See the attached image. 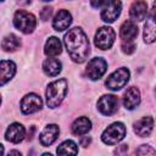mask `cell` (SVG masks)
<instances>
[{"mask_svg":"<svg viewBox=\"0 0 156 156\" xmlns=\"http://www.w3.org/2000/svg\"><path fill=\"white\" fill-rule=\"evenodd\" d=\"M115 38H116V34H115L112 28H110V27H101V28L98 29L94 40H95V45L99 49L107 50L115 43Z\"/></svg>","mask_w":156,"mask_h":156,"instance_id":"8992f818","label":"cell"},{"mask_svg":"<svg viewBox=\"0 0 156 156\" xmlns=\"http://www.w3.org/2000/svg\"><path fill=\"white\" fill-rule=\"evenodd\" d=\"M41 1H51V0H41Z\"/></svg>","mask_w":156,"mask_h":156,"instance_id":"1f68e13d","label":"cell"},{"mask_svg":"<svg viewBox=\"0 0 156 156\" xmlns=\"http://www.w3.org/2000/svg\"><path fill=\"white\" fill-rule=\"evenodd\" d=\"M138 35V27L133 21H126L119 29V37L123 40H133Z\"/></svg>","mask_w":156,"mask_h":156,"instance_id":"ac0fdd59","label":"cell"},{"mask_svg":"<svg viewBox=\"0 0 156 156\" xmlns=\"http://www.w3.org/2000/svg\"><path fill=\"white\" fill-rule=\"evenodd\" d=\"M18 2H20V4H22V5H27V4H29V2H30V0H18Z\"/></svg>","mask_w":156,"mask_h":156,"instance_id":"f546056e","label":"cell"},{"mask_svg":"<svg viewBox=\"0 0 156 156\" xmlns=\"http://www.w3.org/2000/svg\"><path fill=\"white\" fill-rule=\"evenodd\" d=\"M43 71L50 77H55L61 72V62L56 58H48L43 63Z\"/></svg>","mask_w":156,"mask_h":156,"instance_id":"7402d4cb","label":"cell"},{"mask_svg":"<svg viewBox=\"0 0 156 156\" xmlns=\"http://www.w3.org/2000/svg\"><path fill=\"white\" fill-rule=\"evenodd\" d=\"M155 95H156V88H155Z\"/></svg>","mask_w":156,"mask_h":156,"instance_id":"d6a6232c","label":"cell"},{"mask_svg":"<svg viewBox=\"0 0 156 156\" xmlns=\"http://www.w3.org/2000/svg\"><path fill=\"white\" fill-rule=\"evenodd\" d=\"M67 93V82L66 79H58L48 85L46 89V104L49 107H57L65 99Z\"/></svg>","mask_w":156,"mask_h":156,"instance_id":"7a4b0ae2","label":"cell"},{"mask_svg":"<svg viewBox=\"0 0 156 156\" xmlns=\"http://www.w3.org/2000/svg\"><path fill=\"white\" fill-rule=\"evenodd\" d=\"M152 128H154V119L150 116H145L134 123V132L136 135L141 138L150 135Z\"/></svg>","mask_w":156,"mask_h":156,"instance_id":"7c38bea8","label":"cell"},{"mask_svg":"<svg viewBox=\"0 0 156 156\" xmlns=\"http://www.w3.org/2000/svg\"><path fill=\"white\" fill-rule=\"evenodd\" d=\"M89 143H90V138L89 136H84V138L80 139V145L84 146V147H87L89 145Z\"/></svg>","mask_w":156,"mask_h":156,"instance_id":"f1b7e54d","label":"cell"},{"mask_svg":"<svg viewBox=\"0 0 156 156\" xmlns=\"http://www.w3.org/2000/svg\"><path fill=\"white\" fill-rule=\"evenodd\" d=\"M136 155H156V150H154L151 146L149 145H141L136 151Z\"/></svg>","mask_w":156,"mask_h":156,"instance_id":"d4e9b609","label":"cell"},{"mask_svg":"<svg viewBox=\"0 0 156 156\" xmlns=\"http://www.w3.org/2000/svg\"><path fill=\"white\" fill-rule=\"evenodd\" d=\"M43 106V101L40 99L39 95L37 94H27L22 101H21V111L24 113V115H30V113H34L37 111H39Z\"/></svg>","mask_w":156,"mask_h":156,"instance_id":"9c48e42d","label":"cell"},{"mask_svg":"<svg viewBox=\"0 0 156 156\" xmlns=\"http://www.w3.org/2000/svg\"><path fill=\"white\" fill-rule=\"evenodd\" d=\"M98 110L105 115L111 116L118 110V99L115 95H104L98 101Z\"/></svg>","mask_w":156,"mask_h":156,"instance_id":"30bf717a","label":"cell"},{"mask_svg":"<svg viewBox=\"0 0 156 156\" xmlns=\"http://www.w3.org/2000/svg\"><path fill=\"white\" fill-rule=\"evenodd\" d=\"M124 135H126L124 124L121 122H116V123H112L111 126H108L104 130L101 139L107 145H115V144L119 143L124 138Z\"/></svg>","mask_w":156,"mask_h":156,"instance_id":"277c9868","label":"cell"},{"mask_svg":"<svg viewBox=\"0 0 156 156\" xmlns=\"http://www.w3.org/2000/svg\"><path fill=\"white\" fill-rule=\"evenodd\" d=\"M58 155H68V154H78V147L77 144L72 140H66L63 141L56 150Z\"/></svg>","mask_w":156,"mask_h":156,"instance_id":"cb8c5ba5","label":"cell"},{"mask_svg":"<svg viewBox=\"0 0 156 156\" xmlns=\"http://www.w3.org/2000/svg\"><path fill=\"white\" fill-rule=\"evenodd\" d=\"M61 51H62L61 41H60L56 37L49 38V40H48L46 44H45L44 52H45L48 56H57V55L61 54Z\"/></svg>","mask_w":156,"mask_h":156,"instance_id":"44dd1931","label":"cell"},{"mask_svg":"<svg viewBox=\"0 0 156 156\" xmlns=\"http://www.w3.org/2000/svg\"><path fill=\"white\" fill-rule=\"evenodd\" d=\"M1 69V85H4L6 82H9L16 73V65L12 61L2 60L0 63Z\"/></svg>","mask_w":156,"mask_h":156,"instance_id":"d6986e66","label":"cell"},{"mask_svg":"<svg viewBox=\"0 0 156 156\" xmlns=\"http://www.w3.org/2000/svg\"><path fill=\"white\" fill-rule=\"evenodd\" d=\"M1 1H4V0H1Z\"/></svg>","mask_w":156,"mask_h":156,"instance_id":"836d02e7","label":"cell"},{"mask_svg":"<svg viewBox=\"0 0 156 156\" xmlns=\"http://www.w3.org/2000/svg\"><path fill=\"white\" fill-rule=\"evenodd\" d=\"M156 40V7L152 5L146 22L144 24V41L151 44Z\"/></svg>","mask_w":156,"mask_h":156,"instance_id":"8fae6325","label":"cell"},{"mask_svg":"<svg viewBox=\"0 0 156 156\" xmlns=\"http://www.w3.org/2000/svg\"><path fill=\"white\" fill-rule=\"evenodd\" d=\"M91 128V122L87 118V117H79L77 118L71 129H72V133L76 134V135H83V134H87Z\"/></svg>","mask_w":156,"mask_h":156,"instance_id":"ffe728a7","label":"cell"},{"mask_svg":"<svg viewBox=\"0 0 156 156\" xmlns=\"http://www.w3.org/2000/svg\"><path fill=\"white\" fill-rule=\"evenodd\" d=\"M72 23V16L68 11L66 10H60L56 16L54 17V21H52V27L55 28V30H65L69 27V24Z\"/></svg>","mask_w":156,"mask_h":156,"instance_id":"5bb4252c","label":"cell"},{"mask_svg":"<svg viewBox=\"0 0 156 156\" xmlns=\"http://www.w3.org/2000/svg\"><path fill=\"white\" fill-rule=\"evenodd\" d=\"M1 46L5 51H15L21 46V41L15 34H9L2 39Z\"/></svg>","mask_w":156,"mask_h":156,"instance_id":"603a6c76","label":"cell"},{"mask_svg":"<svg viewBox=\"0 0 156 156\" xmlns=\"http://www.w3.org/2000/svg\"><path fill=\"white\" fill-rule=\"evenodd\" d=\"M51 13H52V9L51 7H44L43 11L40 12V17H41L43 21H48L51 17Z\"/></svg>","mask_w":156,"mask_h":156,"instance_id":"4316f807","label":"cell"},{"mask_svg":"<svg viewBox=\"0 0 156 156\" xmlns=\"http://www.w3.org/2000/svg\"><path fill=\"white\" fill-rule=\"evenodd\" d=\"M65 45L68 51L69 57L78 63H82L87 60L89 55V40L83 29L76 27L69 29L65 34Z\"/></svg>","mask_w":156,"mask_h":156,"instance_id":"6da1fadb","label":"cell"},{"mask_svg":"<svg viewBox=\"0 0 156 156\" xmlns=\"http://www.w3.org/2000/svg\"><path fill=\"white\" fill-rule=\"evenodd\" d=\"M58 133H60L58 126H56V124H49V126H46L44 128V130L39 135V139H40L41 145H44V146L51 145L57 139Z\"/></svg>","mask_w":156,"mask_h":156,"instance_id":"4fadbf2b","label":"cell"},{"mask_svg":"<svg viewBox=\"0 0 156 156\" xmlns=\"http://www.w3.org/2000/svg\"><path fill=\"white\" fill-rule=\"evenodd\" d=\"M140 102V93L135 87H130L123 95V105L127 110H134Z\"/></svg>","mask_w":156,"mask_h":156,"instance_id":"9a60e30c","label":"cell"},{"mask_svg":"<svg viewBox=\"0 0 156 156\" xmlns=\"http://www.w3.org/2000/svg\"><path fill=\"white\" fill-rule=\"evenodd\" d=\"M24 134H26V130H24V127L22 124H20V123H12L7 128L5 136H6V140L17 144V143H20V141L23 140Z\"/></svg>","mask_w":156,"mask_h":156,"instance_id":"e0dca14e","label":"cell"},{"mask_svg":"<svg viewBox=\"0 0 156 156\" xmlns=\"http://www.w3.org/2000/svg\"><path fill=\"white\" fill-rule=\"evenodd\" d=\"M135 50V45L132 40H123L122 43V51L126 54H132Z\"/></svg>","mask_w":156,"mask_h":156,"instance_id":"484cf974","label":"cell"},{"mask_svg":"<svg viewBox=\"0 0 156 156\" xmlns=\"http://www.w3.org/2000/svg\"><path fill=\"white\" fill-rule=\"evenodd\" d=\"M147 13V4L144 0H136L132 4L129 10V16L134 21H143L145 20Z\"/></svg>","mask_w":156,"mask_h":156,"instance_id":"2e32d148","label":"cell"},{"mask_svg":"<svg viewBox=\"0 0 156 156\" xmlns=\"http://www.w3.org/2000/svg\"><path fill=\"white\" fill-rule=\"evenodd\" d=\"M128 80H129V71L124 67H121L108 76V78L105 82V85L110 90H119L127 84Z\"/></svg>","mask_w":156,"mask_h":156,"instance_id":"5b68a950","label":"cell"},{"mask_svg":"<svg viewBox=\"0 0 156 156\" xmlns=\"http://www.w3.org/2000/svg\"><path fill=\"white\" fill-rule=\"evenodd\" d=\"M9 155H18V156H21V152H18V151H10Z\"/></svg>","mask_w":156,"mask_h":156,"instance_id":"4dcf8cb0","label":"cell"},{"mask_svg":"<svg viewBox=\"0 0 156 156\" xmlns=\"http://www.w3.org/2000/svg\"><path fill=\"white\" fill-rule=\"evenodd\" d=\"M107 1H108V0H90L91 6H93V7H95V9H99V7L104 6V5H106V4H107Z\"/></svg>","mask_w":156,"mask_h":156,"instance_id":"83f0119b","label":"cell"},{"mask_svg":"<svg viewBox=\"0 0 156 156\" xmlns=\"http://www.w3.org/2000/svg\"><path fill=\"white\" fill-rule=\"evenodd\" d=\"M13 24L22 33L29 34L35 29L37 20L32 13H29L27 11H23V10H20L13 16Z\"/></svg>","mask_w":156,"mask_h":156,"instance_id":"3957f363","label":"cell"},{"mask_svg":"<svg viewBox=\"0 0 156 156\" xmlns=\"http://www.w3.org/2000/svg\"><path fill=\"white\" fill-rule=\"evenodd\" d=\"M106 69H107L106 61L101 57H95V58H93L88 62V66L85 68V74L91 80H96V79H100L104 76Z\"/></svg>","mask_w":156,"mask_h":156,"instance_id":"52a82bcc","label":"cell"},{"mask_svg":"<svg viewBox=\"0 0 156 156\" xmlns=\"http://www.w3.org/2000/svg\"><path fill=\"white\" fill-rule=\"evenodd\" d=\"M122 10L121 0H108L105 5L104 10L101 11V18L106 23H112L117 20Z\"/></svg>","mask_w":156,"mask_h":156,"instance_id":"ba28073f","label":"cell"}]
</instances>
